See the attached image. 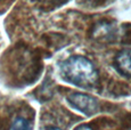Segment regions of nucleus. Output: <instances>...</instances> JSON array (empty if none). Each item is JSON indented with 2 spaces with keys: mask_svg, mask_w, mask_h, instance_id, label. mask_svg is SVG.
<instances>
[{
  "mask_svg": "<svg viewBox=\"0 0 131 130\" xmlns=\"http://www.w3.org/2000/svg\"><path fill=\"white\" fill-rule=\"evenodd\" d=\"M60 71L66 81L79 87H92L98 81L95 65L84 56H72L60 64Z\"/></svg>",
  "mask_w": 131,
  "mask_h": 130,
  "instance_id": "1",
  "label": "nucleus"
},
{
  "mask_svg": "<svg viewBox=\"0 0 131 130\" xmlns=\"http://www.w3.org/2000/svg\"><path fill=\"white\" fill-rule=\"evenodd\" d=\"M70 105L84 115H92L99 109V103L95 97L81 92H73L67 96Z\"/></svg>",
  "mask_w": 131,
  "mask_h": 130,
  "instance_id": "2",
  "label": "nucleus"
},
{
  "mask_svg": "<svg viewBox=\"0 0 131 130\" xmlns=\"http://www.w3.org/2000/svg\"><path fill=\"white\" fill-rule=\"evenodd\" d=\"M115 66L121 74L131 78V49L121 50L115 56Z\"/></svg>",
  "mask_w": 131,
  "mask_h": 130,
  "instance_id": "3",
  "label": "nucleus"
},
{
  "mask_svg": "<svg viewBox=\"0 0 131 130\" xmlns=\"http://www.w3.org/2000/svg\"><path fill=\"white\" fill-rule=\"evenodd\" d=\"M114 33V29L107 23H102L99 24L94 31V37L96 39H110Z\"/></svg>",
  "mask_w": 131,
  "mask_h": 130,
  "instance_id": "4",
  "label": "nucleus"
},
{
  "mask_svg": "<svg viewBox=\"0 0 131 130\" xmlns=\"http://www.w3.org/2000/svg\"><path fill=\"white\" fill-rule=\"evenodd\" d=\"M9 130H33L32 124L27 119L23 116H17L13 120Z\"/></svg>",
  "mask_w": 131,
  "mask_h": 130,
  "instance_id": "5",
  "label": "nucleus"
},
{
  "mask_svg": "<svg viewBox=\"0 0 131 130\" xmlns=\"http://www.w3.org/2000/svg\"><path fill=\"white\" fill-rule=\"evenodd\" d=\"M74 130H92L91 128H90L88 124H81V126H79V127H77Z\"/></svg>",
  "mask_w": 131,
  "mask_h": 130,
  "instance_id": "6",
  "label": "nucleus"
},
{
  "mask_svg": "<svg viewBox=\"0 0 131 130\" xmlns=\"http://www.w3.org/2000/svg\"><path fill=\"white\" fill-rule=\"evenodd\" d=\"M47 130H62V129H59V128H56V127H55V128H49V129H47Z\"/></svg>",
  "mask_w": 131,
  "mask_h": 130,
  "instance_id": "7",
  "label": "nucleus"
}]
</instances>
